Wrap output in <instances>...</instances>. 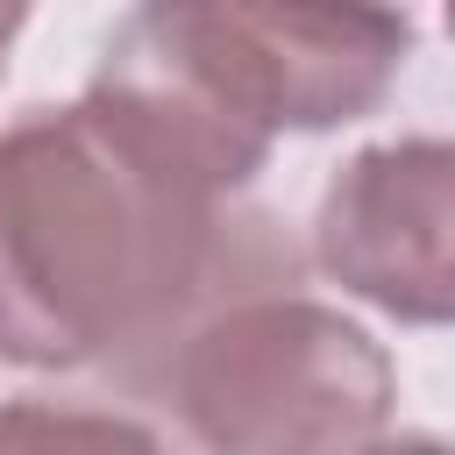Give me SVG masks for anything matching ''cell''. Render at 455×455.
Segmentation results:
<instances>
[{
  "label": "cell",
  "instance_id": "cell-7",
  "mask_svg": "<svg viewBox=\"0 0 455 455\" xmlns=\"http://www.w3.org/2000/svg\"><path fill=\"white\" fill-rule=\"evenodd\" d=\"M28 7H36V0H0V64H7V50H14V36H21Z\"/></svg>",
  "mask_w": 455,
  "mask_h": 455
},
{
  "label": "cell",
  "instance_id": "cell-8",
  "mask_svg": "<svg viewBox=\"0 0 455 455\" xmlns=\"http://www.w3.org/2000/svg\"><path fill=\"white\" fill-rule=\"evenodd\" d=\"M448 36H455V0H448Z\"/></svg>",
  "mask_w": 455,
  "mask_h": 455
},
{
  "label": "cell",
  "instance_id": "cell-1",
  "mask_svg": "<svg viewBox=\"0 0 455 455\" xmlns=\"http://www.w3.org/2000/svg\"><path fill=\"white\" fill-rule=\"evenodd\" d=\"M235 199L100 85L28 107L0 128V363L128 384L213 299L291 277L277 220Z\"/></svg>",
  "mask_w": 455,
  "mask_h": 455
},
{
  "label": "cell",
  "instance_id": "cell-2",
  "mask_svg": "<svg viewBox=\"0 0 455 455\" xmlns=\"http://www.w3.org/2000/svg\"><path fill=\"white\" fill-rule=\"evenodd\" d=\"M412 57L391 0H142L92 85L135 107L220 192H242L277 135H320L384 107Z\"/></svg>",
  "mask_w": 455,
  "mask_h": 455
},
{
  "label": "cell",
  "instance_id": "cell-5",
  "mask_svg": "<svg viewBox=\"0 0 455 455\" xmlns=\"http://www.w3.org/2000/svg\"><path fill=\"white\" fill-rule=\"evenodd\" d=\"M0 455H164V441L121 412L7 398L0 405Z\"/></svg>",
  "mask_w": 455,
  "mask_h": 455
},
{
  "label": "cell",
  "instance_id": "cell-6",
  "mask_svg": "<svg viewBox=\"0 0 455 455\" xmlns=\"http://www.w3.org/2000/svg\"><path fill=\"white\" fill-rule=\"evenodd\" d=\"M355 455H455V448L434 441V434H377V441L355 448Z\"/></svg>",
  "mask_w": 455,
  "mask_h": 455
},
{
  "label": "cell",
  "instance_id": "cell-3",
  "mask_svg": "<svg viewBox=\"0 0 455 455\" xmlns=\"http://www.w3.org/2000/svg\"><path fill=\"white\" fill-rule=\"evenodd\" d=\"M199 455H355L384 434L398 377L348 313L277 284H242L185 320L135 377Z\"/></svg>",
  "mask_w": 455,
  "mask_h": 455
},
{
  "label": "cell",
  "instance_id": "cell-4",
  "mask_svg": "<svg viewBox=\"0 0 455 455\" xmlns=\"http://www.w3.org/2000/svg\"><path fill=\"white\" fill-rule=\"evenodd\" d=\"M313 263L405 327H455V142L355 149L313 206Z\"/></svg>",
  "mask_w": 455,
  "mask_h": 455
}]
</instances>
